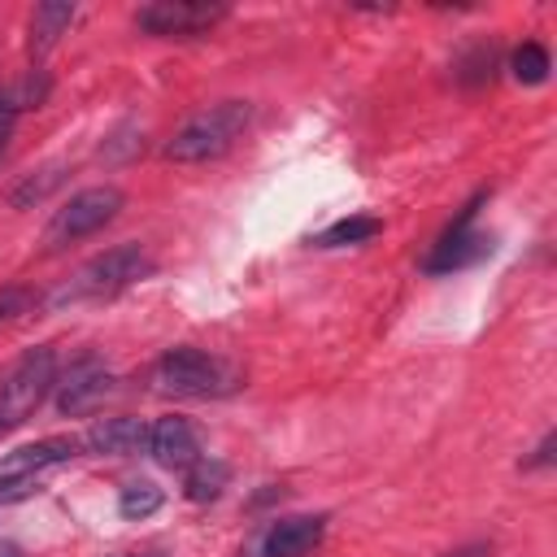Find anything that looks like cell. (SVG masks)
Segmentation results:
<instances>
[{"instance_id":"6da1fadb","label":"cell","mask_w":557,"mask_h":557,"mask_svg":"<svg viewBox=\"0 0 557 557\" xmlns=\"http://www.w3.org/2000/svg\"><path fill=\"white\" fill-rule=\"evenodd\" d=\"M252 122V104L248 100H218L200 113H191L170 139H165V157L178 165H196V161H213L222 157Z\"/></svg>"},{"instance_id":"7a4b0ae2","label":"cell","mask_w":557,"mask_h":557,"mask_svg":"<svg viewBox=\"0 0 557 557\" xmlns=\"http://www.w3.org/2000/svg\"><path fill=\"white\" fill-rule=\"evenodd\" d=\"M57 387V352L48 344L39 348H26L0 379V431H13L22 426L39 405L44 396Z\"/></svg>"},{"instance_id":"3957f363","label":"cell","mask_w":557,"mask_h":557,"mask_svg":"<svg viewBox=\"0 0 557 557\" xmlns=\"http://www.w3.org/2000/svg\"><path fill=\"white\" fill-rule=\"evenodd\" d=\"M152 387L161 396H222L235 387V374L205 348H170L152 366Z\"/></svg>"},{"instance_id":"277c9868","label":"cell","mask_w":557,"mask_h":557,"mask_svg":"<svg viewBox=\"0 0 557 557\" xmlns=\"http://www.w3.org/2000/svg\"><path fill=\"white\" fill-rule=\"evenodd\" d=\"M122 205H126V196H122L113 183L74 191V196L52 213V222L44 226V248L57 252V248H70V244L96 235L100 226H109V222L122 213Z\"/></svg>"},{"instance_id":"5b68a950","label":"cell","mask_w":557,"mask_h":557,"mask_svg":"<svg viewBox=\"0 0 557 557\" xmlns=\"http://www.w3.org/2000/svg\"><path fill=\"white\" fill-rule=\"evenodd\" d=\"M152 270H157V261L148 257V248H139V244H117V248L91 257V261L70 278V287L61 292V300H100V296H117V292H126L131 283L148 278Z\"/></svg>"},{"instance_id":"8992f818","label":"cell","mask_w":557,"mask_h":557,"mask_svg":"<svg viewBox=\"0 0 557 557\" xmlns=\"http://www.w3.org/2000/svg\"><path fill=\"white\" fill-rule=\"evenodd\" d=\"M70 457H78V440L74 435H48V440H35V444H22L13 448L4 461H0V505H13V500H26L35 492V483L65 466Z\"/></svg>"},{"instance_id":"52a82bcc","label":"cell","mask_w":557,"mask_h":557,"mask_svg":"<svg viewBox=\"0 0 557 557\" xmlns=\"http://www.w3.org/2000/svg\"><path fill=\"white\" fill-rule=\"evenodd\" d=\"M226 17V4L209 0H152L135 13V26L157 39H196Z\"/></svg>"},{"instance_id":"ba28073f","label":"cell","mask_w":557,"mask_h":557,"mask_svg":"<svg viewBox=\"0 0 557 557\" xmlns=\"http://www.w3.org/2000/svg\"><path fill=\"white\" fill-rule=\"evenodd\" d=\"M487 200V191H474L466 205H461V213L453 218V226L440 235V244L431 248V257L422 261V270L426 274H448V270H466V265H474V261H483L487 252H492V235H483V231H474V213H479V205Z\"/></svg>"},{"instance_id":"9c48e42d","label":"cell","mask_w":557,"mask_h":557,"mask_svg":"<svg viewBox=\"0 0 557 557\" xmlns=\"http://www.w3.org/2000/svg\"><path fill=\"white\" fill-rule=\"evenodd\" d=\"M322 535H326V513L274 518L252 535L244 557H305V553H313L322 544Z\"/></svg>"},{"instance_id":"30bf717a","label":"cell","mask_w":557,"mask_h":557,"mask_svg":"<svg viewBox=\"0 0 557 557\" xmlns=\"http://www.w3.org/2000/svg\"><path fill=\"white\" fill-rule=\"evenodd\" d=\"M113 392V370L100 361V357H78L70 361L61 374H57V409L65 418H78V413H91L104 396Z\"/></svg>"},{"instance_id":"8fae6325","label":"cell","mask_w":557,"mask_h":557,"mask_svg":"<svg viewBox=\"0 0 557 557\" xmlns=\"http://www.w3.org/2000/svg\"><path fill=\"white\" fill-rule=\"evenodd\" d=\"M83 448L100 453V457H135L148 453V422L117 413V418H96L83 435Z\"/></svg>"},{"instance_id":"7c38bea8","label":"cell","mask_w":557,"mask_h":557,"mask_svg":"<svg viewBox=\"0 0 557 557\" xmlns=\"http://www.w3.org/2000/svg\"><path fill=\"white\" fill-rule=\"evenodd\" d=\"M148 457L165 470H187L191 461H200V440L191 431L187 418H157L148 426Z\"/></svg>"},{"instance_id":"4fadbf2b","label":"cell","mask_w":557,"mask_h":557,"mask_svg":"<svg viewBox=\"0 0 557 557\" xmlns=\"http://www.w3.org/2000/svg\"><path fill=\"white\" fill-rule=\"evenodd\" d=\"M74 22V4L70 0H44L30 13V57L52 52V44L65 35V26Z\"/></svg>"},{"instance_id":"5bb4252c","label":"cell","mask_w":557,"mask_h":557,"mask_svg":"<svg viewBox=\"0 0 557 557\" xmlns=\"http://www.w3.org/2000/svg\"><path fill=\"white\" fill-rule=\"evenodd\" d=\"M226 483H231V466H226V461H218V457H200V461H191V466H187L183 492H187V500L205 505V500H218Z\"/></svg>"},{"instance_id":"9a60e30c","label":"cell","mask_w":557,"mask_h":557,"mask_svg":"<svg viewBox=\"0 0 557 557\" xmlns=\"http://www.w3.org/2000/svg\"><path fill=\"white\" fill-rule=\"evenodd\" d=\"M383 231V222L379 218H370V213H352V218H339V222H331L322 235H313L309 244L313 248H348V244H366V239H374Z\"/></svg>"},{"instance_id":"2e32d148","label":"cell","mask_w":557,"mask_h":557,"mask_svg":"<svg viewBox=\"0 0 557 557\" xmlns=\"http://www.w3.org/2000/svg\"><path fill=\"white\" fill-rule=\"evenodd\" d=\"M61 178H65V161H48V165L22 174V183L9 191V205H13V209H30V205H39L52 187H61Z\"/></svg>"},{"instance_id":"e0dca14e","label":"cell","mask_w":557,"mask_h":557,"mask_svg":"<svg viewBox=\"0 0 557 557\" xmlns=\"http://www.w3.org/2000/svg\"><path fill=\"white\" fill-rule=\"evenodd\" d=\"M161 505H165V492H161L157 483H148V479H135V483H126V487L117 492V513L131 518V522L157 513Z\"/></svg>"},{"instance_id":"ac0fdd59","label":"cell","mask_w":557,"mask_h":557,"mask_svg":"<svg viewBox=\"0 0 557 557\" xmlns=\"http://www.w3.org/2000/svg\"><path fill=\"white\" fill-rule=\"evenodd\" d=\"M509 70H513V78H518V83H527V87L544 83V78H548V70H553L548 48H544V44H535V39L518 44V48H513V57H509Z\"/></svg>"},{"instance_id":"d6986e66","label":"cell","mask_w":557,"mask_h":557,"mask_svg":"<svg viewBox=\"0 0 557 557\" xmlns=\"http://www.w3.org/2000/svg\"><path fill=\"white\" fill-rule=\"evenodd\" d=\"M30 300H35V296H30L26 287H4V292H0V322H4V318L26 313V309H30Z\"/></svg>"},{"instance_id":"ffe728a7","label":"cell","mask_w":557,"mask_h":557,"mask_svg":"<svg viewBox=\"0 0 557 557\" xmlns=\"http://www.w3.org/2000/svg\"><path fill=\"white\" fill-rule=\"evenodd\" d=\"M13 126H17V100H13V91H0V157L13 139Z\"/></svg>"},{"instance_id":"44dd1931","label":"cell","mask_w":557,"mask_h":557,"mask_svg":"<svg viewBox=\"0 0 557 557\" xmlns=\"http://www.w3.org/2000/svg\"><path fill=\"white\" fill-rule=\"evenodd\" d=\"M461 78H466V83H483V78H492V48H479V52L461 65Z\"/></svg>"},{"instance_id":"7402d4cb","label":"cell","mask_w":557,"mask_h":557,"mask_svg":"<svg viewBox=\"0 0 557 557\" xmlns=\"http://www.w3.org/2000/svg\"><path fill=\"white\" fill-rule=\"evenodd\" d=\"M553 448H557V431H548V435L540 440L535 457H527V461H522V470H540V466H548V461H553Z\"/></svg>"},{"instance_id":"603a6c76","label":"cell","mask_w":557,"mask_h":557,"mask_svg":"<svg viewBox=\"0 0 557 557\" xmlns=\"http://www.w3.org/2000/svg\"><path fill=\"white\" fill-rule=\"evenodd\" d=\"M444 557H492V544L487 540H474V544H461V548H453Z\"/></svg>"},{"instance_id":"cb8c5ba5","label":"cell","mask_w":557,"mask_h":557,"mask_svg":"<svg viewBox=\"0 0 557 557\" xmlns=\"http://www.w3.org/2000/svg\"><path fill=\"white\" fill-rule=\"evenodd\" d=\"M0 557H26V553H22L13 540H0Z\"/></svg>"},{"instance_id":"d4e9b609","label":"cell","mask_w":557,"mask_h":557,"mask_svg":"<svg viewBox=\"0 0 557 557\" xmlns=\"http://www.w3.org/2000/svg\"><path fill=\"white\" fill-rule=\"evenodd\" d=\"M126 557H165V553H126Z\"/></svg>"}]
</instances>
